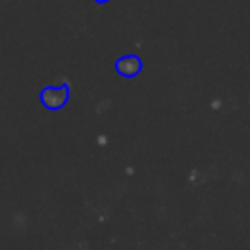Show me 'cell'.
I'll return each mask as SVG.
<instances>
[{
	"instance_id": "1",
	"label": "cell",
	"mask_w": 250,
	"mask_h": 250,
	"mask_svg": "<svg viewBox=\"0 0 250 250\" xmlns=\"http://www.w3.org/2000/svg\"><path fill=\"white\" fill-rule=\"evenodd\" d=\"M39 98H41V104L47 109L57 111L62 105H66V102H68V88L66 86H49V88L41 90Z\"/></svg>"
},
{
	"instance_id": "2",
	"label": "cell",
	"mask_w": 250,
	"mask_h": 250,
	"mask_svg": "<svg viewBox=\"0 0 250 250\" xmlns=\"http://www.w3.org/2000/svg\"><path fill=\"white\" fill-rule=\"evenodd\" d=\"M117 72H119L121 76L131 78V76H135V74L141 72V61H139L137 57H133V55L119 59V61H117Z\"/></svg>"
}]
</instances>
